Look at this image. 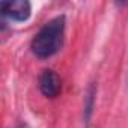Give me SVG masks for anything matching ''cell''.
<instances>
[{"label":"cell","instance_id":"6da1fadb","mask_svg":"<svg viewBox=\"0 0 128 128\" xmlns=\"http://www.w3.org/2000/svg\"><path fill=\"white\" fill-rule=\"evenodd\" d=\"M65 26V15H57L47 21L32 39V53L38 59H48L54 56L63 45Z\"/></svg>","mask_w":128,"mask_h":128},{"label":"cell","instance_id":"7a4b0ae2","mask_svg":"<svg viewBox=\"0 0 128 128\" xmlns=\"http://www.w3.org/2000/svg\"><path fill=\"white\" fill-rule=\"evenodd\" d=\"M0 12L12 21H26L30 17L32 5L27 0H3L0 2Z\"/></svg>","mask_w":128,"mask_h":128},{"label":"cell","instance_id":"3957f363","mask_svg":"<svg viewBox=\"0 0 128 128\" xmlns=\"http://www.w3.org/2000/svg\"><path fill=\"white\" fill-rule=\"evenodd\" d=\"M38 86L39 90L44 96L47 98H56L60 94L62 89V82L60 77L57 76L56 71L53 70H44L38 78Z\"/></svg>","mask_w":128,"mask_h":128},{"label":"cell","instance_id":"277c9868","mask_svg":"<svg viewBox=\"0 0 128 128\" xmlns=\"http://www.w3.org/2000/svg\"><path fill=\"white\" fill-rule=\"evenodd\" d=\"M95 101H96V84L90 83L84 92V100H83V122L89 128L92 122V114L95 108Z\"/></svg>","mask_w":128,"mask_h":128},{"label":"cell","instance_id":"5b68a950","mask_svg":"<svg viewBox=\"0 0 128 128\" xmlns=\"http://www.w3.org/2000/svg\"><path fill=\"white\" fill-rule=\"evenodd\" d=\"M18 128H24V126H18Z\"/></svg>","mask_w":128,"mask_h":128}]
</instances>
